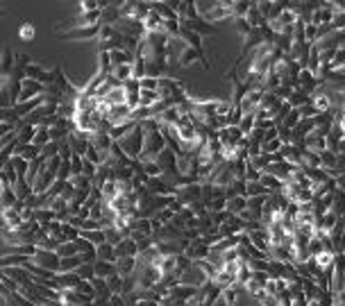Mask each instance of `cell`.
I'll return each mask as SVG.
<instances>
[{
  "mask_svg": "<svg viewBox=\"0 0 345 306\" xmlns=\"http://www.w3.org/2000/svg\"><path fill=\"white\" fill-rule=\"evenodd\" d=\"M98 261H111V263H116V261H118L116 247L109 245V243H102V245L98 247Z\"/></svg>",
  "mask_w": 345,
  "mask_h": 306,
  "instance_id": "cb8c5ba5",
  "label": "cell"
},
{
  "mask_svg": "<svg viewBox=\"0 0 345 306\" xmlns=\"http://www.w3.org/2000/svg\"><path fill=\"white\" fill-rule=\"evenodd\" d=\"M302 152L304 150L295 147L293 143H289V145L281 147V155H284V159L289 161V164H293V166H300V168H302Z\"/></svg>",
  "mask_w": 345,
  "mask_h": 306,
  "instance_id": "2e32d148",
  "label": "cell"
},
{
  "mask_svg": "<svg viewBox=\"0 0 345 306\" xmlns=\"http://www.w3.org/2000/svg\"><path fill=\"white\" fill-rule=\"evenodd\" d=\"M175 200L182 202L184 206H191V204H195V202H200L202 200V184H189V186L177 188Z\"/></svg>",
  "mask_w": 345,
  "mask_h": 306,
  "instance_id": "277c9868",
  "label": "cell"
},
{
  "mask_svg": "<svg viewBox=\"0 0 345 306\" xmlns=\"http://www.w3.org/2000/svg\"><path fill=\"white\" fill-rule=\"evenodd\" d=\"M300 123H302V116H300V109H293L289 116H286V120H284V123H281V125H286V127L295 129Z\"/></svg>",
  "mask_w": 345,
  "mask_h": 306,
  "instance_id": "b9f144b4",
  "label": "cell"
},
{
  "mask_svg": "<svg viewBox=\"0 0 345 306\" xmlns=\"http://www.w3.org/2000/svg\"><path fill=\"white\" fill-rule=\"evenodd\" d=\"M259 5V12L263 14V19L270 23V21H277L281 16V12H284V3H268V0H263V3H257Z\"/></svg>",
  "mask_w": 345,
  "mask_h": 306,
  "instance_id": "8fae6325",
  "label": "cell"
},
{
  "mask_svg": "<svg viewBox=\"0 0 345 306\" xmlns=\"http://www.w3.org/2000/svg\"><path fill=\"white\" fill-rule=\"evenodd\" d=\"M136 265H139V261H136L134 256H125V259H118L116 261V270H118V274H121L123 279L130 277V274H134L136 272Z\"/></svg>",
  "mask_w": 345,
  "mask_h": 306,
  "instance_id": "5bb4252c",
  "label": "cell"
},
{
  "mask_svg": "<svg viewBox=\"0 0 345 306\" xmlns=\"http://www.w3.org/2000/svg\"><path fill=\"white\" fill-rule=\"evenodd\" d=\"M225 120H227V127H239L241 120H243V111L239 107H232V111L225 116Z\"/></svg>",
  "mask_w": 345,
  "mask_h": 306,
  "instance_id": "f35d334b",
  "label": "cell"
},
{
  "mask_svg": "<svg viewBox=\"0 0 345 306\" xmlns=\"http://www.w3.org/2000/svg\"><path fill=\"white\" fill-rule=\"evenodd\" d=\"M45 93V87L36 80H23V91H21V98L18 102H27V100H34V98H41Z\"/></svg>",
  "mask_w": 345,
  "mask_h": 306,
  "instance_id": "52a82bcc",
  "label": "cell"
},
{
  "mask_svg": "<svg viewBox=\"0 0 345 306\" xmlns=\"http://www.w3.org/2000/svg\"><path fill=\"white\" fill-rule=\"evenodd\" d=\"M177 39H182V41H184L189 48H193V50H198L202 57H207V55H204V50H202V37H200V34H195V32H191V30L182 28L180 30V37H177Z\"/></svg>",
  "mask_w": 345,
  "mask_h": 306,
  "instance_id": "7c38bea8",
  "label": "cell"
},
{
  "mask_svg": "<svg viewBox=\"0 0 345 306\" xmlns=\"http://www.w3.org/2000/svg\"><path fill=\"white\" fill-rule=\"evenodd\" d=\"M184 254L189 256L191 261H204V259H209V254H211V247H209V245H204V243H202V238H200V241L189 243V247H186V252H184Z\"/></svg>",
  "mask_w": 345,
  "mask_h": 306,
  "instance_id": "9c48e42d",
  "label": "cell"
},
{
  "mask_svg": "<svg viewBox=\"0 0 345 306\" xmlns=\"http://www.w3.org/2000/svg\"><path fill=\"white\" fill-rule=\"evenodd\" d=\"M18 157H23L25 161H34V159H39V157H41V147L34 145V143H30V145H21Z\"/></svg>",
  "mask_w": 345,
  "mask_h": 306,
  "instance_id": "4316f807",
  "label": "cell"
},
{
  "mask_svg": "<svg viewBox=\"0 0 345 306\" xmlns=\"http://www.w3.org/2000/svg\"><path fill=\"white\" fill-rule=\"evenodd\" d=\"M218 138H220V143L225 147H239V143L243 141L245 136L239 127H225L222 132H218Z\"/></svg>",
  "mask_w": 345,
  "mask_h": 306,
  "instance_id": "30bf717a",
  "label": "cell"
},
{
  "mask_svg": "<svg viewBox=\"0 0 345 306\" xmlns=\"http://www.w3.org/2000/svg\"><path fill=\"white\" fill-rule=\"evenodd\" d=\"M322 252H325V245H322V241L316 236L311 243H309V254H311V259H316V256L322 254Z\"/></svg>",
  "mask_w": 345,
  "mask_h": 306,
  "instance_id": "7bdbcfd3",
  "label": "cell"
},
{
  "mask_svg": "<svg viewBox=\"0 0 345 306\" xmlns=\"http://www.w3.org/2000/svg\"><path fill=\"white\" fill-rule=\"evenodd\" d=\"M57 254L62 256V259H71V256H77L80 254V250H77V243L75 241H68V243H62L57 250Z\"/></svg>",
  "mask_w": 345,
  "mask_h": 306,
  "instance_id": "4dcf8cb0",
  "label": "cell"
},
{
  "mask_svg": "<svg viewBox=\"0 0 345 306\" xmlns=\"http://www.w3.org/2000/svg\"><path fill=\"white\" fill-rule=\"evenodd\" d=\"M334 261H336V254H334V252H322V254L316 256V263H318V268H320V270L331 268V265H334Z\"/></svg>",
  "mask_w": 345,
  "mask_h": 306,
  "instance_id": "8d00e7d4",
  "label": "cell"
},
{
  "mask_svg": "<svg viewBox=\"0 0 345 306\" xmlns=\"http://www.w3.org/2000/svg\"><path fill=\"white\" fill-rule=\"evenodd\" d=\"M243 211H248V197H234V200H227V213L229 215H241Z\"/></svg>",
  "mask_w": 345,
  "mask_h": 306,
  "instance_id": "ffe728a7",
  "label": "cell"
},
{
  "mask_svg": "<svg viewBox=\"0 0 345 306\" xmlns=\"http://www.w3.org/2000/svg\"><path fill=\"white\" fill-rule=\"evenodd\" d=\"M116 145L121 147L123 152H125L127 157H130L132 161H136L141 155H143V127H141V123H139V127L136 129H132L130 134H127L125 138H121V141H116Z\"/></svg>",
  "mask_w": 345,
  "mask_h": 306,
  "instance_id": "6da1fadb",
  "label": "cell"
},
{
  "mask_svg": "<svg viewBox=\"0 0 345 306\" xmlns=\"http://www.w3.org/2000/svg\"><path fill=\"white\" fill-rule=\"evenodd\" d=\"M331 213H336L338 218H343L345 215V191H338V188H336L334 204H331Z\"/></svg>",
  "mask_w": 345,
  "mask_h": 306,
  "instance_id": "f1b7e54d",
  "label": "cell"
},
{
  "mask_svg": "<svg viewBox=\"0 0 345 306\" xmlns=\"http://www.w3.org/2000/svg\"><path fill=\"white\" fill-rule=\"evenodd\" d=\"M261 170H257V168H252V166H248V170H245V182H259L261 179Z\"/></svg>",
  "mask_w": 345,
  "mask_h": 306,
  "instance_id": "f6af8a7d",
  "label": "cell"
},
{
  "mask_svg": "<svg viewBox=\"0 0 345 306\" xmlns=\"http://www.w3.org/2000/svg\"><path fill=\"white\" fill-rule=\"evenodd\" d=\"M180 25H182V28H186V30H191V32L200 34V37H209V34H216V30H218V25H213V23H209V21H204L202 16H200V19H195V21L182 19Z\"/></svg>",
  "mask_w": 345,
  "mask_h": 306,
  "instance_id": "5b68a950",
  "label": "cell"
},
{
  "mask_svg": "<svg viewBox=\"0 0 345 306\" xmlns=\"http://www.w3.org/2000/svg\"><path fill=\"white\" fill-rule=\"evenodd\" d=\"M84 263L82 261V256H71V259H62V272H77V268Z\"/></svg>",
  "mask_w": 345,
  "mask_h": 306,
  "instance_id": "836d02e7",
  "label": "cell"
},
{
  "mask_svg": "<svg viewBox=\"0 0 345 306\" xmlns=\"http://www.w3.org/2000/svg\"><path fill=\"white\" fill-rule=\"evenodd\" d=\"M82 238H84V241H89L91 245H95V247H100L102 243H107L102 229H95V232H82Z\"/></svg>",
  "mask_w": 345,
  "mask_h": 306,
  "instance_id": "f546056e",
  "label": "cell"
},
{
  "mask_svg": "<svg viewBox=\"0 0 345 306\" xmlns=\"http://www.w3.org/2000/svg\"><path fill=\"white\" fill-rule=\"evenodd\" d=\"M263 93H266V91H248V93L243 96V100H241L239 109L243 111V114H257L259 107H261Z\"/></svg>",
  "mask_w": 345,
  "mask_h": 306,
  "instance_id": "ba28073f",
  "label": "cell"
},
{
  "mask_svg": "<svg viewBox=\"0 0 345 306\" xmlns=\"http://www.w3.org/2000/svg\"><path fill=\"white\" fill-rule=\"evenodd\" d=\"M59 147H62V143L59 141H50L45 147H41V157H43L45 161L54 159V157H59Z\"/></svg>",
  "mask_w": 345,
  "mask_h": 306,
  "instance_id": "74e56055",
  "label": "cell"
},
{
  "mask_svg": "<svg viewBox=\"0 0 345 306\" xmlns=\"http://www.w3.org/2000/svg\"><path fill=\"white\" fill-rule=\"evenodd\" d=\"M52 141V136H50V129H43V127H36V136H34V145L39 147H45L48 143Z\"/></svg>",
  "mask_w": 345,
  "mask_h": 306,
  "instance_id": "ab89813d",
  "label": "cell"
},
{
  "mask_svg": "<svg viewBox=\"0 0 345 306\" xmlns=\"http://www.w3.org/2000/svg\"><path fill=\"white\" fill-rule=\"evenodd\" d=\"M336 184H338V191H345V175L336 177Z\"/></svg>",
  "mask_w": 345,
  "mask_h": 306,
  "instance_id": "bcb514c9",
  "label": "cell"
},
{
  "mask_svg": "<svg viewBox=\"0 0 345 306\" xmlns=\"http://www.w3.org/2000/svg\"><path fill=\"white\" fill-rule=\"evenodd\" d=\"M141 91H159V80L157 78H143L141 80Z\"/></svg>",
  "mask_w": 345,
  "mask_h": 306,
  "instance_id": "ee69618b",
  "label": "cell"
},
{
  "mask_svg": "<svg viewBox=\"0 0 345 306\" xmlns=\"http://www.w3.org/2000/svg\"><path fill=\"white\" fill-rule=\"evenodd\" d=\"M107 102L111 107H116V105H127V91H125V87L123 84H118L116 89H111V93L107 96Z\"/></svg>",
  "mask_w": 345,
  "mask_h": 306,
  "instance_id": "d6986e66",
  "label": "cell"
},
{
  "mask_svg": "<svg viewBox=\"0 0 345 306\" xmlns=\"http://www.w3.org/2000/svg\"><path fill=\"white\" fill-rule=\"evenodd\" d=\"M116 256L118 259H125V256H139V245H136L132 238H123L121 243L116 245Z\"/></svg>",
  "mask_w": 345,
  "mask_h": 306,
  "instance_id": "4fadbf2b",
  "label": "cell"
},
{
  "mask_svg": "<svg viewBox=\"0 0 345 306\" xmlns=\"http://www.w3.org/2000/svg\"><path fill=\"white\" fill-rule=\"evenodd\" d=\"M0 193H3V209H12V206L18 204V197H16V193H14V186H3Z\"/></svg>",
  "mask_w": 345,
  "mask_h": 306,
  "instance_id": "83f0119b",
  "label": "cell"
},
{
  "mask_svg": "<svg viewBox=\"0 0 345 306\" xmlns=\"http://www.w3.org/2000/svg\"><path fill=\"white\" fill-rule=\"evenodd\" d=\"M34 136H36V127H32V125L21 127L18 129V145H30V143H34Z\"/></svg>",
  "mask_w": 345,
  "mask_h": 306,
  "instance_id": "d4e9b609",
  "label": "cell"
},
{
  "mask_svg": "<svg viewBox=\"0 0 345 306\" xmlns=\"http://www.w3.org/2000/svg\"><path fill=\"white\" fill-rule=\"evenodd\" d=\"M34 34H36V30H34V25L32 23H23L21 30H18V39H21V41H32Z\"/></svg>",
  "mask_w": 345,
  "mask_h": 306,
  "instance_id": "60d3db41",
  "label": "cell"
},
{
  "mask_svg": "<svg viewBox=\"0 0 345 306\" xmlns=\"http://www.w3.org/2000/svg\"><path fill=\"white\" fill-rule=\"evenodd\" d=\"M211 281V279L207 277V274H204V270L200 268L198 263H195L193 261V265H191L189 270H184V272H182V277H180V283L182 286H191V288H202V286H207V283Z\"/></svg>",
  "mask_w": 345,
  "mask_h": 306,
  "instance_id": "7a4b0ae2",
  "label": "cell"
},
{
  "mask_svg": "<svg viewBox=\"0 0 345 306\" xmlns=\"http://www.w3.org/2000/svg\"><path fill=\"white\" fill-rule=\"evenodd\" d=\"M98 73H104V75H111L113 73L111 52H104V50L98 52Z\"/></svg>",
  "mask_w": 345,
  "mask_h": 306,
  "instance_id": "44dd1931",
  "label": "cell"
},
{
  "mask_svg": "<svg viewBox=\"0 0 345 306\" xmlns=\"http://www.w3.org/2000/svg\"><path fill=\"white\" fill-rule=\"evenodd\" d=\"M248 197H261V195H270L268 193V188L263 186L261 182H248V193H245Z\"/></svg>",
  "mask_w": 345,
  "mask_h": 306,
  "instance_id": "e575fe53",
  "label": "cell"
},
{
  "mask_svg": "<svg viewBox=\"0 0 345 306\" xmlns=\"http://www.w3.org/2000/svg\"><path fill=\"white\" fill-rule=\"evenodd\" d=\"M259 182H261L263 186L268 188V193H281V186H284V182H279L277 177H272L270 173H263Z\"/></svg>",
  "mask_w": 345,
  "mask_h": 306,
  "instance_id": "603a6c76",
  "label": "cell"
},
{
  "mask_svg": "<svg viewBox=\"0 0 345 306\" xmlns=\"http://www.w3.org/2000/svg\"><path fill=\"white\" fill-rule=\"evenodd\" d=\"M254 125H257V116L254 114H243V120H241L239 129L243 132V136H250L254 132Z\"/></svg>",
  "mask_w": 345,
  "mask_h": 306,
  "instance_id": "1f68e13d",
  "label": "cell"
},
{
  "mask_svg": "<svg viewBox=\"0 0 345 306\" xmlns=\"http://www.w3.org/2000/svg\"><path fill=\"white\" fill-rule=\"evenodd\" d=\"M14 66H16V57L12 55V50H9V48H5V50H3V61H0V70H3V78H9V75H12Z\"/></svg>",
  "mask_w": 345,
  "mask_h": 306,
  "instance_id": "ac0fdd59",
  "label": "cell"
},
{
  "mask_svg": "<svg viewBox=\"0 0 345 306\" xmlns=\"http://www.w3.org/2000/svg\"><path fill=\"white\" fill-rule=\"evenodd\" d=\"M150 5H152V10L157 12L163 21H180V16L172 12V7L168 5V3H150Z\"/></svg>",
  "mask_w": 345,
  "mask_h": 306,
  "instance_id": "e0dca14e",
  "label": "cell"
},
{
  "mask_svg": "<svg viewBox=\"0 0 345 306\" xmlns=\"http://www.w3.org/2000/svg\"><path fill=\"white\" fill-rule=\"evenodd\" d=\"M232 23H234V32L239 34V37H243V39H248V37H250V32L254 30L252 25L248 23V19H234Z\"/></svg>",
  "mask_w": 345,
  "mask_h": 306,
  "instance_id": "d6a6232c",
  "label": "cell"
},
{
  "mask_svg": "<svg viewBox=\"0 0 345 306\" xmlns=\"http://www.w3.org/2000/svg\"><path fill=\"white\" fill-rule=\"evenodd\" d=\"M302 168H320V152L304 150L302 152Z\"/></svg>",
  "mask_w": 345,
  "mask_h": 306,
  "instance_id": "484cf974",
  "label": "cell"
},
{
  "mask_svg": "<svg viewBox=\"0 0 345 306\" xmlns=\"http://www.w3.org/2000/svg\"><path fill=\"white\" fill-rule=\"evenodd\" d=\"M32 261H34V263L39 265V268L50 270V272H54V274L62 272V256H59L57 252H45V250H39V252H36V256H34Z\"/></svg>",
  "mask_w": 345,
  "mask_h": 306,
  "instance_id": "3957f363",
  "label": "cell"
},
{
  "mask_svg": "<svg viewBox=\"0 0 345 306\" xmlns=\"http://www.w3.org/2000/svg\"><path fill=\"white\" fill-rule=\"evenodd\" d=\"M77 274H80L82 281H93L95 279V263H82L77 268Z\"/></svg>",
  "mask_w": 345,
  "mask_h": 306,
  "instance_id": "d590c367",
  "label": "cell"
},
{
  "mask_svg": "<svg viewBox=\"0 0 345 306\" xmlns=\"http://www.w3.org/2000/svg\"><path fill=\"white\" fill-rule=\"evenodd\" d=\"M336 164H338V155L336 152H329V150L320 152V168H325L329 173V170H336Z\"/></svg>",
  "mask_w": 345,
  "mask_h": 306,
  "instance_id": "7402d4cb",
  "label": "cell"
},
{
  "mask_svg": "<svg viewBox=\"0 0 345 306\" xmlns=\"http://www.w3.org/2000/svg\"><path fill=\"white\" fill-rule=\"evenodd\" d=\"M116 274H118L116 263H111V261H95V277L111 279V277H116Z\"/></svg>",
  "mask_w": 345,
  "mask_h": 306,
  "instance_id": "9a60e30c",
  "label": "cell"
},
{
  "mask_svg": "<svg viewBox=\"0 0 345 306\" xmlns=\"http://www.w3.org/2000/svg\"><path fill=\"white\" fill-rule=\"evenodd\" d=\"M100 28H102V25L75 28V30H68V32H62V37L66 39V41H89V39H98L100 37Z\"/></svg>",
  "mask_w": 345,
  "mask_h": 306,
  "instance_id": "8992f818",
  "label": "cell"
}]
</instances>
